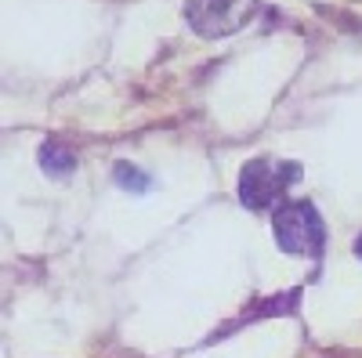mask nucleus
Wrapping results in <instances>:
<instances>
[{
	"label": "nucleus",
	"instance_id": "1",
	"mask_svg": "<svg viewBox=\"0 0 362 358\" xmlns=\"http://www.w3.org/2000/svg\"><path fill=\"white\" fill-rule=\"evenodd\" d=\"M276 243L286 250V253H297V257H315L322 250V239H326V228H322V217L312 203L305 199H290L276 210Z\"/></svg>",
	"mask_w": 362,
	"mask_h": 358
},
{
	"label": "nucleus",
	"instance_id": "2",
	"mask_svg": "<svg viewBox=\"0 0 362 358\" xmlns=\"http://www.w3.org/2000/svg\"><path fill=\"white\" fill-rule=\"evenodd\" d=\"M297 177V167L290 163H272V160H250L239 174V199L250 210H264L276 203V196Z\"/></svg>",
	"mask_w": 362,
	"mask_h": 358
},
{
	"label": "nucleus",
	"instance_id": "3",
	"mask_svg": "<svg viewBox=\"0 0 362 358\" xmlns=\"http://www.w3.org/2000/svg\"><path fill=\"white\" fill-rule=\"evenodd\" d=\"M189 25L199 37H228L254 15L250 0H189Z\"/></svg>",
	"mask_w": 362,
	"mask_h": 358
},
{
	"label": "nucleus",
	"instance_id": "4",
	"mask_svg": "<svg viewBox=\"0 0 362 358\" xmlns=\"http://www.w3.org/2000/svg\"><path fill=\"white\" fill-rule=\"evenodd\" d=\"M40 163H44L47 174H69L76 160H73V153H69L62 141H47V145L40 148Z\"/></svg>",
	"mask_w": 362,
	"mask_h": 358
},
{
	"label": "nucleus",
	"instance_id": "5",
	"mask_svg": "<svg viewBox=\"0 0 362 358\" xmlns=\"http://www.w3.org/2000/svg\"><path fill=\"white\" fill-rule=\"evenodd\" d=\"M116 181L124 185V189H134V192H145L148 189V174H141V170H134L131 163H119L116 167Z\"/></svg>",
	"mask_w": 362,
	"mask_h": 358
},
{
	"label": "nucleus",
	"instance_id": "6",
	"mask_svg": "<svg viewBox=\"0 0 362 358\" xmlns=\"http://www.w3.org/2000/svg\"><path fill=\"white\" fill-rule=\"evenodd\" d=\"M355 253H358V257H362V235H358V239H355Z\"/></svg>",
	"mask_w": 362,
	"mask_h": 358
}]
</instances>
